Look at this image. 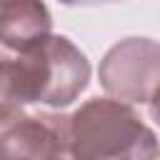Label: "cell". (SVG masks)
Masks as SVG:
<instances>
[{
    "instance_id": "1",
    "label": "cell",
    "mask_w": 160,
    "mask_h": 160,
    "mask_svg": "<svg viewBox=\"0 0 160 160\" xmlns=\"http://www.w3.org/2000/svg\"><path fill=\"white\" fill-rule=\"evenodd\" d=\"M88 60L65 38H45L30 50L0 52V95L10 102L68 105L88 85Z\"/></svg>"
},
{
    "instance_id": "2",
    "label": "cell",
    "mask_w": 160,
    "mask_h": 160,
    "mask_svg": "<svg viewBox=\"0 0 160 160\" xmlns=\"http://www.w3.org/2000/svg\"><path fill=\"white\" fill-rule=\"evenodd\" d=\"M72 160H158L155 135L115 100H90L68 118Z\"/></svg>"
},
{
    "instance_id": "3",
    "label": "cell",
    "mask_w": 160,
    "mask_h": 160,
    "mask_svg": "<svg viewBox=\"0 0 160 160\" xmlns=\"http://www.w3.org/2000/svg\"><path fill=\"white\" fill-rule=\"evenodd\" d=\"M0 160H72L68 118L28 115L0 105Z\"/></svg>"
},
{
    "instance_id": "4",
    "label": "cell",
    "mask_w": 160,
    "mask_h": 160,
    "mask_svg": "<svg viewBox=\"0 0 160 160\" xmlns=\"http://www.w3.org/2000/svg\"><path fill=\"white\" fill-rule=\"evenodd\" d=\"M100 80L118 98L152 100L160 88V45L138 38L115 45L100 68Z\"/></svg>"
},
{
    "instance_id": "5",
    "label": "cell",
    "mask_w": 160,
    "mask_h": 160,
    "mask_svg": "<svg viewBox=\"0 0 160 160\" xmlns=\"http://www.w3.org/2000/svg\"><path fill=\"white\" fill-rule=\"evenodd\" d=\"M50 38V15L40 0H0V45L22 52Z\"/></svg>"
},
{
    "instance_id": "6",
    "label": "cell",
    "mask_w": 160,
    "mask_h": 160,
    "mask_svg": "<svg viewBox=\"0 0 160 160\" xmlns=\"http://www.w3.org/2000/svg\"><path fill=\"white\" fill-rule=\"evenodd\" d=\"M65 5H105V2H118V0H60Z\"/></svg>"
},
{
    "instance_id": "7",
    "label": "cell",
    "mask_w": 160,
    "mask_h": 160,
    "mask_svg": "<svg viewBox=\"0 0 160 160\" xmlns=\"http://www.w3.org/2000/svg\"><path fill=\"white\" fill-rule=\"evenodd\" d=\"M150 110H152V118L160 122V88H158V92L152 95V105H150Z\"/></svg>"
}]
</instances>
